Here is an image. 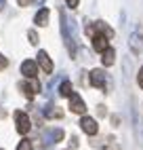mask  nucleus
Instances as JSON below:
<instances>
[{
  "instance_id": "obj_1",
  "label": "nucleus",
  "mask_w": 143,
  "mask_h": 150,
  "mask_svg": "<svg viewBox=\"0 0 143 150\" xmlns=\"http://www.w3.org/2000/svg\"><path fill=\"white\" fill-rule=\"evenodd\" d=\"M15 116V125H17V133L25 135L29 131V127H32V121H29V116L25 112H21V110H17V112L13 114Z\"/></svg>"
},
{
  "instance_id": "obj_2",
  "label": "nucleus",
  "mask_w": 143,
  "mask_h": 150,
  "mask_svg": "<svg viewBox=\"0 0 143 150\" xmlns=\"http://www.w3.org/2000/svg\"><path fill=\"white\" fill-rule=\"evenodd\" d=\"M88 83H90V87H95V89H105V72H103L101 68L90 70Z\"/></svg>"
},
{
  "instance_id": "obj_3",
  "label": "nucleus",
  "mask_w": 143,
  "mask_h": 150,
  "mask_svg": "<svg viewBox=\"0 0 143 150\" xmlns=\"http://www.w3.org/2000/svg\"><path fill=\"white\" fill-rule=\"evenodd\" d=\"M80 129L86 133V135H97L99 133V125L95 118H90V116H82L80 118Z\"/></svg>"
},
{
  "instance_id": "obj_4",
  "label": "nucleus",
  "mask_w": 143,
  "mask_h": 150,
  "mask_svg": "<svg viewBox=\"0 0 143 150\" xmlns=\"http://www.w3.org/2000/svg\"><path fill=\"white\" fill-rule=\"evenodd\" d=\"M69 110L74 114H84L86 112V104H84V99L80 97L78 93H72L69 95Z\"/></svg>"
},
{
  "instance_id": "obj_5",
  "label": "nucleus",
  "mask_w": 143,
  "mask_h": 150,
  "mask_svg": "<svg viewBox=\"0 0 143 150\" xmlns=\"http://www.w3.org/2000/svg\"><path fill=\"white\" fill-rule=\"evenodd\" d=\"M107 47H109V38L105 34H99V32L93 34V49H95L97 53H103Z\"/></svg>"
},
{
  "instance_id": "obj_6",
  "label": "nucleus",
  "mask_w": 143,
  "mask_h": 150,
  "mask_svg": "<svg viewBox=\"0 0 143 150\" xmlns=\"http://www.w3.org/2000/svg\"><path fill=\"white\" fill-rule=\"evenodd\" d=\"M21 89H23L25 97L32 99L36 93H40V83L36 81V78H27V83H25V85H21Z\"/></svg>"
},
{
  "instance_id": "obj_7",
  "label": "nucleus",
  "mask_w": 143,
  "mask_h": 150,
  "mask_svg": "<svg viewBox=\"0 0 143 150\" xmlns=\"http://www.w3.org/2000/svg\"><path fill=\"white\" fill-rule=\"evenodd\" d=\"M21 74H23L25 78H36V74H38V64L32 62V59H25V62L21 64Z\"/></svg>"
},
{
  "instance_id": "obj_8",
  "label": "nucleus",
  "mask_w": 143,
  "mask_h": 150,
  "mask_svg": "<svg viewBox=\"0 0 143 150\" xmlns=\"http://www.w3.org/2000/svg\"><path fill=\"white\" fill-rule=\"evenodd\" d=\"M38 66L42 68L44 74H50L53 72V62H50V57L46 51H38Z\"/></svg>"
},
{
  "instance_id": "obj_9",
  "label": "nucleus",
  "mask_w": 143,
  "mask_h": 150,
  "mask_svg": "<svg viewBox=\"0 0 143 150\" xmlns=\"http://www.w3.org/2000/svg\"><path fill=\"white\" fill-rule=\"evenodd\" d=\"M114 62H116V51H114L111 47H107L105 51L101 53V64H103L105 68H109V66L114 64Z\"/></svg>"
},
{
  "instance_id": "obj_10",
  "label": "nucleus",
  "mask_w": 143,
  "mask_h": 150,
  "mask_svg": "<svg viewBox=\"0 0 143 150\" xmlns=\"http://www.w3.org/2000/svg\"><path fill=\"white\" fill-rule=\"evenodd\" d=\"M48 15H50L48 8H40V11L36 13V17H34V23H36V25H40V28L46 25V23H48Z\"/></svg>"
},
{
  "instance_id": "obj_11",
  "label": "nucleus",
  "mask_w": 143,
  "mask_h": 150,
  "mask_svg": "<svg viewBox=\"0 0 143 150\" xmlns=\"http://www.w3.org/2000/svg\"><path fill=\"white\" fill-rule=\"evenodd\" d=\"M130 49H132V53H141L143 51V36L141 34H132L130 36Z\"/></svg>"
},
{
  "instance_id": "obj_12",
  "label": "nucleus",
  "mask_w": 143,
  "mask_h": 150,
  "mask_svg": "<svg viewBox=\"0 0 143 150\" xmlns=\"http://www.w3.org/2000/svg\"><path fill=\"white\" fill-rule=\"evenodd\" d=\"M72 93H74V91H72V85H69V81H63V83L59 85V95H63V97H69Z\"/></svg>"
},
{
  "instance_id": "obj_13",
  "label": "nucleus",
  "mask_w": 143,
  "mask_h": 150,
  "mask_svg": "<svg viewBox=\"0 0 143 150\" xmlns=\"http://www.w3.org/2000/svg\"><path fill=\"white\" fill-rule=\"evenodd\" d=\"M17 150H32V142H29V139H21L19 146H17Z\"/></svg>"
},
{
  "instance_id": "obj_14",
  "label": "nucleus",
  "mask_w": 143,
  "mask_h": 150,
  "mask_svg": "<svg viewBox=\"0 0 143 150\" xmlns=\"http://www.w3.org/2000/svg\"><path fill=\"white\" fill-rule=\"evenodd\" d=\"M27 38H29V42H32V45H38V34L34 32V30H29V32H27Z\"/></svg>"
},
{
  "instance_id": "obj_15",
  "label": "nucleus",
  "mask_w": 143,
  "mask_h": 150,
  "mask_svg": "<svg viewBox=\"0 0 143 150\" xmlns=\"http://www.w3.org/2000/svg\"><path fill=\"white\" fill-rule=\"evenodd\" d=\"M137 83H139V87L143 89V68H139V74H137Z\"/></svg>"
},
{
  "instance_id": "obj_16",
  "label": "nucleus",
  "mask_w": 143,
  "mask_h": 150,
  "mask_svg": "<svg viewBox=\"0 0 143 150\" xmlns=\"http://www.w3.org/2000/svg\"><path fill=\"white\" fill-rule=\"evenodd\" d=\"M65 2H67V6H69V8H76L80 0H65Z\"/></svg>"
},
{
  "instance_id": "obj_17",
  "label": "nucleus",
  "mask_w": 143,
  "mask_h": 150,
  "mask_svg": "<svg viewBox=\"0 0 143 150\" xmlns=\"http://www.w3.org/2000/svg\"><path fill=\"white\" fill-rule=\"evenodd\" d=\"M105 150H120V146H118L116 142H111V144H107V146H105Z\"/></svg>"
},
{
  "instance_id": "obj_18",
  "label": "nucleus",
  "mask_w": 143,
  "mask_h": 150,
  "mask_svg": "<svg viewBox=\"0 0 143 150\" xmlns=\"http://www.w3.org/2000/svg\"><path fill=\"white\" fill-rule=\"evenodd\" d=\"M6 64H8V62H6V57H4V55H0V70H4Z\"/></svg>"
},
{
  "instance_id": "obj_19",
  "label": "nucleus",
  "mask_w": 143,
  "mask_h": 150,
  "mask_svg": "<svg viewBox=\"0 0 143 150\" xmlns=\"http://www.w3.org/2000/svg\"><path fill=\"white\" fill-rule=\"evenodd\" d=\"M76 146H78V137H72V139H69V148L74 150Z\"/></svg>"
},
{
  "instance_id": "obj_20",
  "label": "nucleus",
  "mask_w": 143,
  "mask_h": 150,
  "mask_svg": "<svg viewBox=\"0 0 143 150\" xmlns=\"http://www.w3.org/2000/svg\"><path fill=\"white\" fill-rule=\"evenodd\" d=\"M17 4H19V6H27L29 0H17Z\"/></svg>"
},
{
  "instance_id": "obj_21",
  "label": "nucleus",
  "mask_w": 143,
  "mask_h": 150,
  "mask_svg": "<svg viewBox=\"0 0 143 150\" xmlns=\"http://www.w3.org/2000/svg\"><path fill=\"white\" fill-rule=\"evenodd\" d=\"M2 8H4V0H0V11H2Z\"/></svg>"
}]
</instances>
